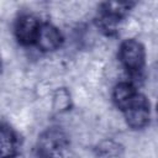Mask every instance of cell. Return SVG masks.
I'll return each instance as SVG.
<instances>
[{"label": "cell", "mask_w": 158, "mask_h": 158, "mask_svg": "<svg viewBox=\"0 0 158 158\" xmlns=\"http://www.w3.org/2000/svg\"><path fill=\"white\" fill-rule=\"evenodd\" d=\"M122 112L125 115L127 125L131 128L142 130L146 126H148V123L151 121L149 100L141 93H137Z\"/></svg>", "instance_id": "obj_4"}, {"label": "cell", "mask_w": 158, "mask_h": 158, "mask_svg": "<svg viewBox=\"0 0 158 158\" xmlns=\"http://www.w3.org/2000/svg\"><path fill=\"white\" fill-rule=\"evenodd\" d=\"M40 27H41V22L36 16L31 14L21 15L15 23L16 40L23 46H30L36 43Z\"/></svg>", "instance_id": "obj_5"}, {"label": "cell", "mask_w": 158, "mask_h": 158, "mask_svg": "<svg viewBox=\"0 0 158 158\" xmlns=\"http://www.w3.org/2000/svg\"><path fill=\"white\" fill-rule=\"evenodd\" d=\"M63 37L60 31L52 23H41L36 44L42 52H53L60 47Z\"/></svg>", "instance_id": "obj_6"}, {"label": "cell", "mask_w": 158, "mask_h": 158, "mask_svg": "<svg viewBox=\"0 0 158 158\" xmlns=\"http://www.w3.org/2000/svg\"><path fill=\"white\" fill-rule=\"evenodd\" d=\"M17 153V137L14 130L0 123V158H15Z\"/></svg>", "instance_id": "obj_7"}, {"label": "cell", "mask_w": 158, "mask_h": 158, "mask_svg": "<svg viewBox=\"0 0 158 158\" xmlns=\"http://www.w3.org/2000/svg\"><path fill=\"white\" fill-rule=\"evenodd\" d=\"M138 91L136 90L135 85L130 81H120L118 84L115 85L114 90H112V100L115 102V105L123 111L125 107L130 104V101L133 99V96L137 94Z\"/></svg>", "instance_id": "obj_8"}, {"label": "cell", "mask_w": 158, "mask_h": 158, "mask_svg": "<svg viewBox=\"0 0 158 158\" xmlns=\"http://www.w3.org/2000/svg\"><path fill=\"white\" fill-rule=\"evenodd\" d=\"M37 158H69L70 139L59 127H51L43 131L36 143Z\"/></svg>", "instance_id": "obj_1"}, {"label": "cell", "mask_w": 158, "mask_h": 158, "mask_svg": "<svg viewBox=\"0 0 158 158\" xmlns=\"http://www.w3.org/2000/svg\"><path fill=\"white\" fill-rule=\"evenodd\" d=\"M118 59L128 73L139 74L146 64V51L143 44L135 38L125 40L118 49Z\"/></svg>", "instance_id": "obj_2"}, {"label": "cell", "mask_w": 158, "mask_h": 158, "mask_svg": "<svg viewBox=\"0 0 158 158\" xmlns=\"http://www.w3.org/2000/svg\"><path fill=\"white\" fill-rule=\"evenodd\" d=\"M133 5V2H104L100 7L98 26L106 35L115 33L117 23L130 12Z\"/></svg>", "instance_id": "obj_3"}]
</instances>
